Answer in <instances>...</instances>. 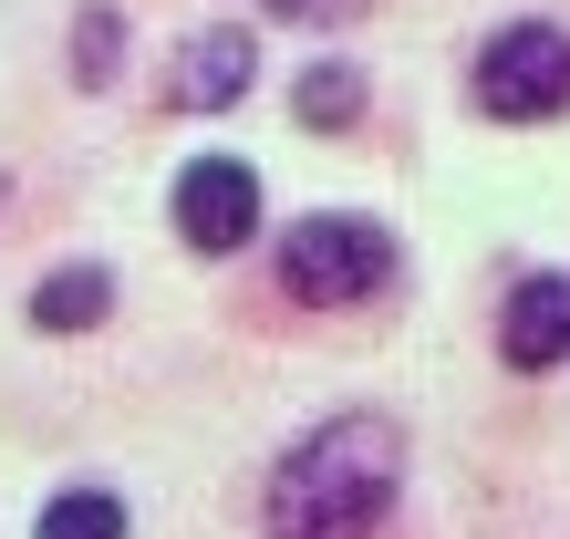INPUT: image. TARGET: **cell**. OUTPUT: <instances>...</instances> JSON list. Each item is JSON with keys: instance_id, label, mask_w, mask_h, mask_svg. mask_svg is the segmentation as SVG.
<instances>
[{"instance_id": "1", "label": "cell", "mask_w": 570, "mask_h": 539, "mask_svg": "<svg viewBox=\"0 0 570 539\" xmlns=\"http://www.w3.org/2000/svg\"><path fill=\"white\" fill-rule=\"evenodd\" d=\"M405 488V425L332 415L271 467V539H374Z\"/></svg>"}, {"instance_id": "3", "label": "cell", "mask_w": 570, "mask_h": 539, "mask_svg": "<svg viewBox=\"0 0 570 539\" xmlns=\"http://www.w3.org/2000/svg\"><path fill=\"white\" fill-rule=\"evenodd\" d=\"M478 115L498 125H540V115H570V31L560 21H509L498 42L478 52Z\"/></svg>"}, {"instance_id": "2", "label": "cell", "mask_w": 570, "mask_h": 539, "mask_svg": "<svg viewBox=\"0 0 570 539\" xmlns=\"http://www.w3.org/2000/svg\"><path fill=\"white\" fill-rule=\"evenodd\" d=\"M281 291L301 312H353V301L394 291V239L353 208H312L281 228Z\"/></svg>"}, {"instance_id": "4", "label": "cell", "mask_w": 570, "mask_h": 539, "mask_svg": "<svg viewBox=\"0 0 570 539\" xmlns=\"http://www.w3.org/2000/svg\"><path fill=\"white\" fill-rule=\"evenodd\" d=\"M177 239L208 249V259L259 239V166L249 156H187V177H177Z\"/></svg>"}, {"instance_id": "9", "label": "cell", "mask_w": 570, "mask_h": 539, "mask_svg": "<svg viewBox=\"0 0 570 539\" xmlns=\"http://www.w3.org/2000/svg\"><path fill=\"white\" fill-rule=\"evenodd\" d=\"M31 539H125V498L115 488H62Z\"/></svg>"}, {"instance_id": "11", "label": "cell", "mask_w": 570, "mask_h": 539, "mask_svg": "<svg viewBox=\"0 0 570 539\" xmlns=\"http://www.w3.org/2000/svg\"><path fill=\"white\" fill-rule=\"evenodd\" d=\"M271 11H281V21H363L374 0H271Z\"/></svg>"}, {"instance_id": "5", "label": "cell", "mask_w": 570, "mask_h": 539, "mask_svg": "<svg viewBox=\"0 0 570 539\" xmlns=\"http://www.w3.org/2000/svg\"><path fill=\"white\" fill-rule=\"evenodd\" d=\"M498 353H509L519 374L570 363V270H540V281L509 291V312H498Z\"/></svg>"}, {"instance_id": "6", "label": "cell", "mask_w": 570, "mask_h": 539, "mask_svg": "<svg viewBox=\"0 0 570 539\" xmlns=\"http://www.w3.org/2000/svg\"><path fill=\"white\" fill-rule=\"evenodd\" d=\"M249 74H259V42H249L239 21H228V31H197V42L177 52V74H166V105L218 115V105H239V94H249Z\"/></svg>"}, {"instance_id": "8", "label": "cell", "mask_w": 570, "mask_h": 539, "mask_svg": "<svg viewBox=\"0 0 570 539\" xmlns=\"http://www.w3.org/2000/svg\"><path fill=\"white\" fill-rule=\"evenodd\" d=\"M291 115L322 125V135H343V125L363 115V74H353V62H312V74H301V94H291Z\"/></svg>"}, {"instance_id": "10", "label": "cell", "mask_w": 570, "mask_h": 539, "mask_svg": "<svg viewBox=\"0 0 570 539\" xmlns=\"http://www.w3.org/2000/svg\"><path fill=\"white\" fill-rule=\"evenodd\" d=\"M115 42H125V31H115V11H105V0H83V31H73V84H105V74H115Z\"/></svg>"}, {"instance_id": "7", "label": "cell", "mask_w": 570, "mask_h": 539, "mask_svg": "<svg viewBox=\"0 0 570 539\" xmlns=\"http://www.w3.org/2000/svg\"><path fill=\"white\" fill-rule=\"evenodd\" d=\"M105 312H115V270H94V259L52 270V281L31 291V332H94Z\"/></svg>"}]
</instances>
